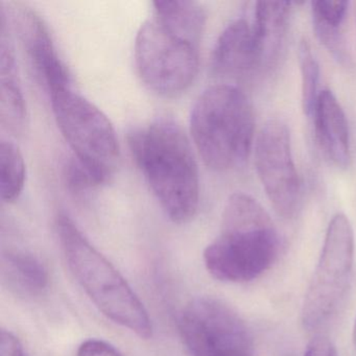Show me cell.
I'll use <instances>...</instances> for the list:
<instances>
[{"instance_id": "cell-18", "label": "cell", "mask_w": 356, "mask_h": 356, "mask_svg": "<svg viewBox=\"0 0 356 356\" xmlns=\"http://www.w3.org/2000/svg\"><path fill=\"white\" fill-rule=\"evenodd\" d=\"M299 63L302 80V107L306 116H312L318 95L320 66L312 53L309 43L301 41L299 45Z\"/></svg>"}, {"instance_id": "cell-11", "label": "cell", "mask_w": 356, "mask_h": 356, "mask_svg": "<svg viewBox=\"0 0 356 356\" xmlns=\"http://www.w3.org/2000/svg\"><path fill=\"white\" fill-rule=\"evenodd\" d=\"M212 72L222 78H241L260 68L253 22L239 18L218 37L211 57Z\"/></svg>"}, {"instance_id": "cell-19", "label": "cell", "mask_w": 356, "mask_h": 356, "mask_svg": "<svg viewBox=\"0 0 356 356\" xmlns=\"http://www.w3.org/2000/svg\"><path fill=\"white\" fill-rule=\"evenodd\" d=\"M65 181L72 193H84L106 184L110 180L105 175L83 163L72 156L65 166Z\"/></svg>"}, {"instance_id": "cell-2", "label": "cell", "mask_w": 356, "mask_h": 356, "mask_svg": "<svg viewBox=\"0 0 356 356\" xmlns=\"http://www.w3.org/2000/svg\"><path fill=\"white\" fill-rule=\"evenodd\" d=\"M280 250L276 227L251 195L233 193L224 208L220 235L204 251L208 272L225 282H247L270 268Z\"/></svg>"}, {"instance_id": "cell-8", "label": "cell", "mask_w": 356, "mask_h": 356, "mask_svg": "<svg viewBox=\"0 0 356 356\" xmlns=\"http://www.w3.org/2000/svg\"><path fill=\"white\" fill-rule=\"evenodd\" d=\"M179 329L191 356H253V337L243 318L226 304L197 298L180 314Z\"/></svg>"}, {"instance_id": "cell-21", "label": "cell", "mask_w": 356, "mask_h": 356, "mask_svg": "<svg viewBox=\"0 0 356 356\" xmlns=\"http://www.w3.org/2000/svg\"><path fill=\"white\" fill-rule=\"evenodd\" d=\"M76 356H122L115 347L102 339H87L79 347Z\"/></svg>"}, {"instance_id": "cell-6", "label": "cell", "mask_w": 356, "mask_h": 356, "mask_svg": "<svg viewBox=\"0 0 356 356\" xmlns=\"http://www.w3.org/2000/svg\"><path fill=\"white\" fill-rule=\"evenodd\" d=\"M354 233L349 218L337 213L329 222L324 245L302 307V323L314 331L328 324L343 304L351 282Z\"/></svg>"}, {"instance_id": "cell-16", "label": "cell", "mask_w": 356, "mask_h": 356, "mask_svg": "<svg viewBox=\"0 0 356 356\" xmlns=\"http://www.w3.org/2000/svg\"><path fill=\"white\" fill-rule=\"evenodd\" d=\"M154 16L172 30L201 44L206 14L201 3L187 0L155 1Z\"/></svg>"}, {"instance_id": "cell-10", "label": "cell", "mask_w": 356, "mask_h": 356, "mask_svg": "<svg viewBox=\"0 0 356 356\" xmlns=\"http://www.w3.org/2000/svg\"><path fill=\"white\" fill-rule=\"evenodd\" d=\"M15 22L29 60L49 93L72 87L70 72L41 16L29 8H22L17 11Z\"/></svg>"}, {"instance_id": "cell-9", "label": "cell", "mask_w": 356, "mask_h": 356, "mask_svg": "<svg viewBox=\"0 0 356 356\" xmlns=\"http://www.w3.org/2000/svg\"><path fill=\"white\" fill-rule=\"evenodd\" d=\"M255 166L275 211L283 218H293L301 204L302 185L284 122L270 120L262 127L256 139Z\"/></svg>"}, {"instance_id": "cell-5", "label": "cell", "mask_w": 356, "mask_h": 356, "mask_svg": "<svg viewBox=\"0 0 356 356\" xmlns=\"http://www.w3.org/2000/svg\"><path fill=\"white\" fill-rule=\"evenodd\" d=\"M135 63L141 80L151 90L163 97H176L197 78L200 44L153 16L137 33Z\"/></svg>"}, {"instance_id": "cell-3", "label": "cell", "mask_w": 356, "mask_h": 356, "mask_svg": "<svg viewBox=\"0 0 356 356\" xmlns=\"http://www.w3.org/2000/svg\"><path fill=\"white\" fill-rule=\"evenodd\" d=\"M57 232L68 266L99 312L141 339L152 337V320L138 296L67 214L58 216Z\"/></svg>"}, {"instance_id": "cell-14", "label": "cell", "mask_w": 356, "mask_h": 356, "mask_svg": "<svg viewBox=\"0 0 356 356\" xmlns=\"http://www.w3.org/2000/svg\"><path fill=\"white\" fill-rule=\"evenodd\" d=\"M289 1H259L253 11L254 30L259 49L260 68H270L278 61L284 44L291 16Z\"/></svg>"}, {"instance_id": "cell-1", "label": "cell", "mask_w": 356, "mask_h": 356, "mask_svg": "<svg viewBox=\"0 0 356 356\" xmlns=\"http://www.w3.org/2000/svg\"><path fill=\"white\" fill-rule=\"evenodd\" d=\"M129 147L162 210L172 222L197 214L199 166L188 137L170 118H159L129 135Z\"/></svg>"}, {"instance_id": "cell-23", "label": "cell", "mask_w": 356, "mask_h": 356, "mask_svg": "<svg viewBox=\"0 0 356 356\" xmlns=\"http://www.w3.org/2000/svg\"><path fill=\"white\" fill-rule=\"evenodd\" d=\"M304 356H339L335 346L326 337H316L308 343Z\"/></svg>"}, {"instance_id": "cell-17", "label": "cell", "mask_w": 356, "mask_h": 356, "mask_svg": "<svg viewBox=\"0 0 356 356\" xmlns=\"http://www.w3.org/2000/svg\"><path fill=\"white\" fill-rule=\"evenodd\" d=\"M26 168L19 147L11 140L0 143V191L7 203L16 201L26 184Z\"/></svg>"}, {"instance_id": "cell-22", "label": "cell", "mask_w": 356, "mask_h": 356, "mask_svg": "<svg viewBox=\"0 0 356 356\" xmlns=\"http://www.w3.org/2000/svg\"><path fill=\"white\" fill-rule=\"evenodd\" d=\"M0 354L1 356H26L18 337L10 331L6 330L1 331Z\"/></svg>"}, {"instance_id": "cell-20", "label": "cell", "mask_w": 356, "mask_h": 356, "mask_svg": "<svg viewBox=\"0 0 356 356\" xmlns=\"http://www.w3.org/2000/svg\"><path fill=\"white\" fill-rule=\"evenodd\" d=\"M347 1H328L318 0L312 1V11L314 24L341 28L348 11Z\"/></svg>"}, {"instance_id": "cell-24", "label": "cell", "mask_w": 356, "mask_h": 356, "mask_svg": "<svg viewBox=\"0 0 356 356\" xmlns=\"http://www.w3.org/2000/svg\"><path fill=\"white\" fill-rule=\"evenodd\" d=\"M353 339H354V345H355V347H356V321H355V325H354V329H353Z\"/></svg>"}, {"instance_id": "cell-15", "label": "cell", "mask_w": 356, "mask_h": 356, "mask_svg": "<svg viewBox=\"0 0 356 356\" xmlns=\"http://www.w3.org/2000/svg\"><path fill=\"white\" fill-rule=\"evenodd\" d=\"M3 278L18 295L37 297L49 285V273L40 260L24 252L3 255Z\"/></svg>"}, {"instance_id": "cell-7", "label": "cell", "mask_w": 356, "mask_h": 356, "mask_svg": "<svg viewBox=\"0 0 356 356\" xmlns=\"http://www.w3.org/2000/svg\"><path fill=\"white\" fill-rule=\"evenodd\" d=\"M60 132L74 157L111 178L120 161L118 135L109 118L74 86L49 93Z\"/></svg>"}, {"instance_id": "cell-12", "label": "cell", "mask_w": 356, "mask_h": 356, "mask_svg": "<svg viewBox=\"0 0 356 356\" xmlns=\"http://www.w3.org/2000/svg\"><path fill=\"white\" fill-rule=\"evenodd\" d=\"M312 116L321 151L333 165L347 168L351 161L349 128L345 112L330 90L321 91Z\"/></svg>"}, {"instance_id": "cell-13", "label": "cell", "mask_w": 356, "mask_h": 356, "mask_svg": "<svg viewBox=\"0 0 356 356\" xmlns=\"http://www.w3.org/2000/svg\"><path fill=\"white\" fill-rule=\"evenodd\" d=\"M8 20L1 15V38H0V74H1V97L0 118L3 128L13 134H19L28 124V109L22 93L16 67L13 45L8 36Z\"/></svg>"}, {"instance_id": "cell-4", "label": "cell", "mask_w": 356, "mask_h": 356, "mask_svg": "<svg viewBox=\"0 0 356 356\" xmlns=\"http://www.w3.org/2000/svg\"><path fill=\"white\" fill-rule=\"evenodd\" d=\"M191 134L204 163L216 172L241 165L253 145V108L236 86L208 87L191 110Z\"/></svg>"}]
</instances>
